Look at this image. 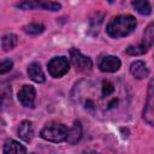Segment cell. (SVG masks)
Wrapping results in <instances>:
<instances>
[{
  "instance_id": "obj_1",
  "label": "cell",
  "mask_w": 154,
  "mask_h": 154,
  "mask_svg": "<svg viewBox=\"0 0 154 154\" xmlns=\"http://www.w3.org/2000/svg\"><path fill=\"white\" fill-rule=\"evenodd\" d=\"M72 99L94 117L118 119L126 114L129 94L119 78L82 79L72 90Z\"/></svg>"
},
{
  "instance_id": "obj_2",
  "label": "cell",
  "mask_w": 154,
  "mask_h": 154,
  "mask_svg": "<svg viewBox=\"0 0 154 154\" xmlns=\"http://www.w3.org/2000/svg\"><path fill=\"white\" fill-rule=\"evenodd\" d=\"M136 25H137L136 19L132 16H129V14L117 16L108 23L107 34L116 38L124 37L131 34L135 30Z\"/></svg>"
},
{
  "instance_id": "obj_3",
  "label": "cell",
  "mask_w": 154,
  "mask_h": 154,
  "mask_svg": "<svg viewBox=\"0 0 154 154\" xmlns=\"http://www.w3.org/2000/svg\"><path fill=\"white\" fill-rule=\"evenodd\" d=\"M67 132H69V129L64 124L52 122V123H48L45 125V128L40 132V136L46 141L58 143V142L66 141Z\"/></svg>"
},
{
  "instance_id": "obj_4",
  "label": "cell",
  "mask_w": 154,
  "mask_h": 154,
  "mask_svg": "<svg viewBox=\"0 0 154 154\" xmlns=\"http://www.w3.org/2000/svg\"><path fill=\"white\" fill-rule=\"evenodd\" d=\"M22 10H47V11H58L61 8V5L53 1L46 0H24L16 5Z\"/></svg>"
},
{
  "instance_id": "obj_5",
  "label": "cell",
  "mask_w": 154,
  "mask_h": 154,
  "mask_svg": "<svg viewBox=\"0 0 154 154\" xmlns=\"http://www.w3.org/2000/svg\"><path fill=\"white\" fill-rule=\"evenodd\" d=\"M143 119L147 124L154 126V77L148 84V95L143 109Z\"/></svg>"
},
{
  "instance_id": "obj_6",
  "label": "cell",
  "mask_w": 154,
  "mask_h": 154,
  "mask_svg": "<svg viewBox=\"0 0 154 154\" xmlns=\"http://www.w3.org/2000/svg\"><path fill=\"white\" fill-rule=\"evenodd\" d=\"M69 69H70V64H69V61L65 57L53 58L48 63V72L55 78H59V77L64 76L69 71Z\"/></svg>"
},
{
  "instance_id": "obj_7",
  "label": "cell",
  "mask_w": 154,
  "mask_h": 154,
  "mask_svg": "<svg viewBox=\"0 0 154 154\" xmlns=\"http://www.w3.org/2000/svg\"><path fill=\"white\" fill-rule=\"evenodd\" d=\"M70 55H71V63L75 66V69L79 72H87L91 69L93 63L90 60V58L83 55L79 51L72 48L70 51Z\"/></svg>"
},
{
  "instance_id": "obj_8",
  "label": "cell",
  "mask_w": 154,
  "mask_h": 154,
  "mask_svg": "<svg viewBox=\"0 0 154 154\" xmlns=\"http://www.w3.org/2000/svg\"><path fill=\"white\" fill-rule=\"evenodd\" d=\"M35 96H36V91L32 85L25 84L18 91V100L24 107H30V108L34 107Z\"/></svg>"
},
{
  "instance_id": "obj_9",
  "label": "cell",
  "mask_w": 154,
  "mask_h": 154,
  "mask_svg": "<svg viewBox=\"0 0 154 154\" xmlns=\"http://www.w3.org/2000/svg\"><path fill=\"white\" fill-rule=\"evenodd\" d=\"M99 67L102 72H108V73H113L116 71L119 70L120 67V60L117 57L113 55H106L103 58H101V60L99 61Z\"/></svg>"
},
{
  "instance_id": "obj_10",
  "label": "cell",
  "mask_w": 154,
  "mask_h": 154,
  "mask_svg": "<svg viewBox=\"0 0 154 154\" xmlns=\"http://www.w3.org/2000/svg\"><path fill=\"white\" fill-rule=\"evenodd\" d=\"M130 72L137 79H143V78L148 77V75H149V71H148L146 64L141 60H136L130 65Z\"/></svg>"
},
{
  "instance_id": "obj_11",
  "label": "cell",
  "mask_w": 154,
  "mask_h": 154,
  "mask_svg": "<svg viewBox=\"0 0 154 154\" xmlns=\"http://www.w3.org/2000/svg\"><path fill=\"white\" fill-rule=\"evenodd\" d=\"M28 75L36 83H43L46 81L45 73H43V71L41 69V65L38 63H31L28 66Z\"/></svg>"
},
{
  "instance_id": "obj_12",
  "label": "cell",
  "mask_w": 154,
  "mask_h": 154,
  "mask_svg": "<svg viewBox=\"0 0 154 154\" xmlns=\"http://www.w3.org/2000/svg\"><path fill=\"white\" fill-rule=\"evenodd\" d=\"M18 135L19 137L25 141V142H30L32 136H34V129H32V124L29 120H23L19 126H18Z\"/></svg>"
},
{
  "instance_id": "obj_13",
  "label": "cell",
  "mask_w": 154,
  "mask_h": 154,
  "mask_svg": "<svg viewBox=\"0 0 154 154\" xmlns=\"http://www.w3.org/2000/svg\"><path fill=\"white\" fill-rule=\"evenodd\" d=\"M2 152L4 154H20V153H26V148L14 140H7L4 144Z\"/></svg>"
},
{
  "instance_id": "obj_14",
  "label": "cell",
  "mask_w": 154,
  "mask_h": 154,
  "mask_svg": "<svg viewBox=\"0 0 154 154\" xmlns=\"http://www.w3.org/2000/svg\"><path fill=\"white\" fill-rule=\"evenodd\" d=\"M81 136H82V126H81L79 122H76L73 124V126L71 129H69L66 141L71 144H75L81 140Z\"/></svg>"
},
{
  "instance_id": "obj_15",
  "label": "cell",
  "mask_w": 154,
  "mask_h": 154,
  "mask_svg": "<svg viewBox=\"0 0 154 154\" xmlns=\"http://www.w3.org/2000/svg\"><path fill=\"white\" fill-rule=\"evenodd\" d=\"M17 42H18V38H17V36L14 34H6L1 38V48L5 52L6 51H10V49H12V48L16 47Z\"/></svg>"
},
{
  "instance_id": "obj_16",
  "label": "cell",
  "mask_w": 154,
  "mask_h": 154,
  "mask_svg": "<svg viewBox=\"0 0 154 154\" xmlns=\"http://www.w3.org/2000/svg\"><path fill=\"white\" fill-rule=\"evenodd\" d=\"M132 6L142 16H147L152 12V8H150V4L148 0H134L132 2Z\"/></svg>"
},
{
  "instance_id": "obj_17",
  "label": "cell",
  "mask_w": 154,
  "mask_h": 154,
  "mask_svg": "<svg viewBox=\"0 0 154 154\" xmlns=\"http://www.w3.org/2000/svg\"><path fill=\"white\" fill-rule=\"evenodd\" d=\"M143 43L148 47L154 45V23L149 24L146 28V30L143 32Z\"/></svg>"
},
{
  "instance_id": "obj_18",
  "label": "cell",
  "mask_w": 154,
  "mask_h": 154,
  "mask_svg": "<svg viewBox=\"0 0 154 154\" xmlns=\"http://www.w3.org/2000/svg\"><path fill=\"white\" fill-rule=\"evenodd\" d=\"M24 31L26 34H29V35H38V34L45 31V26L42 24H38V23H32V24L25 25L24 26Z\"/></svg>"
},
{
  "instance_id": "obj_19",
  "label": "cell",
  "mask_w": 154,
  "mask_h": 154,
  "mask_svg": "<svg viewBox=\"0 0 154 154\" xmlns=\"http://www.w3.org/2000/svg\"><path fill=\"white\" fill-rule=\"evenodd\" d=\"M147 51H148V46H146L144 43L136 45V46H129L126 48V53L130 55H140V54L146 53Z\"/></svg>"
},
{
  "instance_id": "obj_20",
  "label": "cell",
  "mask_w": 154,
  "mask_h": 154,
  "mask_svg": "<svg viewBox=\"0 0 154 154\" xmlns=\"http://www.w3.org/2000/svg\"><path fill=\"white\" fill-rule=\"evenodd\" d=\"M12 66H13V63H12L11 60H8V59L2 60V61H1V65H0V73H1V75L6 73L7 71H10V70L12 69Z\"/></svg>"
},
{
  "instance_id": "obj_21",
  "label": "cell",
  "mask_w": 154,
  "mask_h": 154,
  "mask_svg": "<svg viewBox=\"0 0 154 154\" xmlns=\"http://www.w3.org/2000/svg\"><path fill=\"white\" fill-rule=\"evenodd\" d=\"M107 1H108V2H114L116 0H107Z\"/></svg>"
}]
</instances>
